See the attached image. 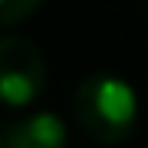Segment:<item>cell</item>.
Listing matches in <instances>:
<instances>
[{
	"mask_svg": "<svg viewBox=\"0 0 148 148\" xmlns=\"http://www.w3.org/2000/svg\"><path fill=\"white\" fill-rule=\"evenodd\" d=\"M49 79L40 46L27 36H0V106L27 109L43 95Z\"/></svg>",
	"mask_w": 148,
	"mask_h": 148,
	"instance_id": "2",
	"label": "cell"
},
{
	"mask_svg": "<svg viewBox=\"0 0 148 148\" xmlns=\"http://www.w3.org/2000/svg\"><path fill=\"white\" fill-rule=\"evenodd\" d=\"M43 7V0H0V27H13V23L33 16Z\"/></svg>",
	"mask_w": 148,
	"mask_h": 148,
	"instance_id": "4",
	"label": "cell"
},
{
	"mask_svg": "<svg viewBox=\"0 0 148 148\" xmlns=\"http://www.w3.org/2000/svg\"><path fill=\"white\" fill-rule=\"evenodd\" d=\"M0 148H3V135H0Z\"/></svg>",
	"mask_w": 148,
	"mask_h": 148,
	"instance_id": "5",
	"label": "cell"
},
{
	"mask_svg": "<svg viewBox=\"0 0 148 148\" xmlns=\"http://www.w3.org/2000/svg\"><path fill=\"white\" fill-rule=\"evenodd\" d=\"M76 122L92 142L119 145L135 132L138 122V95L122 76L95 73L76 86L73 92Z\"/></svg>",
	"mask_w": 148,
	"mask_h": 148,
	"instance_id": "1",
	"label": "cell"
},
{
	"mask_svg": "<svg viewBox=\"0 0 148 148\" xmlns=\"http://www.w3.org/2000/svg\"><path fill=\"white\" fill-rule=\"evenodd\" d=\"M3 148H69V128L56 112H30L7 125Z\"/></svg>",
	"mask_w": 148,
	"mask_h": 148,
	"instance_id": "3",
	"label": "cell"
}]
</instances>
